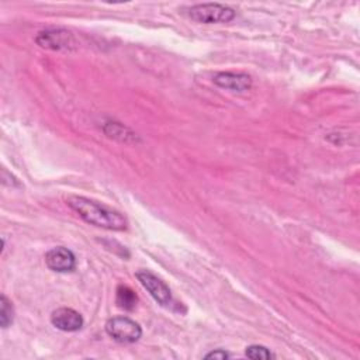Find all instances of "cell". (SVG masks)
Masks as SVG:
<instances>
[{
    "mask_svg": "<svg viewBox=\"0 0 360 360\" xmlns=\"http://www.w3.org/2000/svg\"><path fill=\"white\" fill-rule=\"evenodd\" d=\"M14 319V308L11 301L3 294L0 297V325L1 328H8Z\"/></svg>",
    "mask_w": 360,
    "mask_h": 360,
    "instance_id": "obj_11",
    "label": "cell"
},
{
    "mask_svg": "<svg viewBox=\"0 0 360 360\" xmlns=\"http://www.w3.org/2000/svg\"><path fill=\"white\" fill-rule=\"evenodd\" d=\"M51 323L63 332H76L83 326V316L73 308H58L51 314Z\"/></svg>",
    "mask_w": 360,
    "mask_h": 360,
    "instance_id": "obj_7",
    "label": "cell"
},
{
    "mask_svg": "<svg viewBox=\"0 0 360 360\" xmlns=\"http://www.w3.org/2000/svg\"><path fill=\"white\" fill-rule=\"evenodd\" d=\"M245 354L253 360H267V359L274 357V354L266 346H262V345L248 346L245 350Z\"/></svg>",
    "mask_w": 360,
    "mask_h": 360,
    "instance_id": "obj_12",
    "label": "cell"
},
{
    "mask_svg": "<svg viewBox=\"0 0 360 360\" xmlns=\"http://www.w3.org/2000/svg\"><path fill=\"white\" fill-rule=\"evenodd\" d=\"M204 357H205V359H219V360H224V359L231 357V354H229L228 352L222 350V349H217V350H214V352L207 353Z\"/></svg>",
    "mask_w": 360,
    "mask_h": 360,
    "instance_id": "obj_13",
    "label": "cell"
},
{
    "mask_svg": "<svg viewBox=\"0 0 360 360\" xmlns=\"http://www.w3.org/2000/svg\"><path fill=\"white\" fill-rule=\"evenodd\" d=\"M138 281L142 284V287L150 294V297L159 302L160 305H167L172 301V292L170 288L166 285L165 281H162L158 276L148 270H141L136 274Z\"/></svg>",
    "mask_w": 360,
    "mask_h": 360,
    "instance_id": "obj_5",
    "label": "cell"
},
{
    "mask_svg": "<svg viewBox=\"0 0 360 360\" xmlns=\"http://www.w3.org/2000/svg\"><path fill=\"white\" fill-rule=\"evenodd\" d=\"M103 129L110 138L118 139L121 142H135L136 141V134L120 122H107Z\"/></svg>",
    "mask_w": 360,
    "mask_h": 360,
    "instance_id": "obj_9",
    "label": "cell"
},
{
    "mask_svg": "<svg viewBox=\"0 0 360 360\" xmlns=\"http://www.w3.org/2000/svg\"><path fill=\"white\" fill-rule=\"evenodd\" d=\"M46 266L56 273H68L76 267V257L72 250L63 246H56L45 255Z\"/></svg>",
    "mask_w": 360,
    "mask_h": 360,
    "instance_id": "obj_6",
    "label": "cell"
},
{
    "mask_svg": "<svg viewBox=\"0 0 360 360\" xmlns=\"http://www.w3.org/2000/svg\"><path fill=\"white\" fill-rule=\"evenodd\" d=\"M66 204L90 225L110 231H124L127 228V218L121 212L90 198L73 195L66 200Z\"/></svg>",
    "mask_w": 360,
    "mask_h": 360,
    "instance_id": "obj_1",
    "label": "cell"
},
{
    "mask_svg": "<svg viewBox=\"0 0 360 360\" xmlns=\"http://www.w3.org/2000/svg\"><path fill=\"white\" fill-rule=\"evenodd\" d=\"M115 302L120 308L125 309V311H132L136 307L138 302V297L134 292L132 288H129L128 285H118L117 288V294H115Z\"/></svg>",
    "mask_w": 360,
    "mask_h": 360,
    "instance_id": "obj_10",
    "label": "cell"
},
{
    "mask_svg": "<svg viewBox=\"0 0 360 360\" xmlns=\"http://www.w3.org/2000/svg\"><path fill=\"white\" fill-rule=\"evenodd\" d=\"M236 13L232 7L219 3H202L195 4L188 10V17L201 24L229 22L235 18Z\"/></svg>",
    "mask_w": 360,
    "mask_h": 360,
    "instance_id": "obj_2",
    "label": "cell"
},
{
    "mask_svg": "<svg viewBox=\"0 0 360 360\" xmlns=\"http://www.w3.org/2000/svg\"><path fill=\"white\" fill-rule=\"evenodd\" d=\"M212 82L222 89L232 91H246L252 87V79L242 72H218Z\"/></svg>",
    "mask_w": 360,
    "mask_h": 360,
    "instance_id": "obj_8",
    "label": "cell"
},
{
    "mask_svg": "<svg viewBox=\"0 0 360 360\" xmlns=\"http://www.w3.org/2000/svg\"><path fill=\"white\" fill-rule=\"evenodd\" d=\"M35 42L41 48L60 51V49H70L75 46V37L72 32L63 30V28H49L39 31L35 37Z\"/></svg>",
    "mask_w": 360,
    "mask_h": 360,
    "instance_id": "obj_4",
    "label": "cell"
},
{
    "mask_svg": "<svg viewBox=\"0 0 360 360\" xmlns=\"http://www.w3.org/2000/svg\"><path fill=\"white\" fill-rule=\"evenodd\" d=\"M105 332L115 342L122 345L135 343L142 336V329L138 322L127 316H115L105 322Z\"/></svg>",
    "mask_w": 360,
    "mask_h": 360,
    "instance_id": "obj_3",
    "label": "cell"
}]
</instances>
